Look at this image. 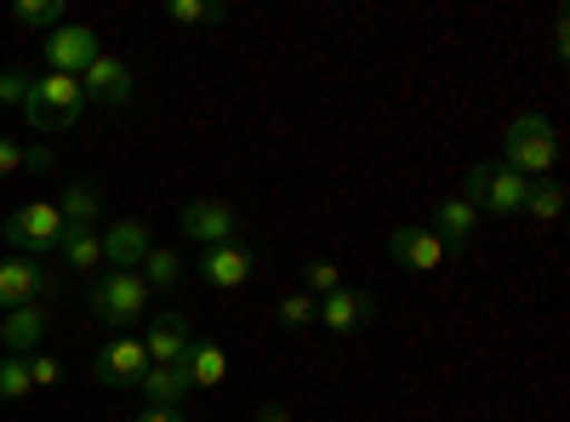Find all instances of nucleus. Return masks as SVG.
<instances>
[{
  "mask_svg": "<svg viewBox=\"0 0 570 422\" xmlns=\"http://www.w3.org/2000/svg\"><path fill=\"white\" fill-rule=\"evenodd\" d=\"M502 166L519 171L525 183H542L559 166V131H553V120L548 115H519L502 131Z\"/></svg>",
  "mask_w": 570,
  "mask_h": 422,
  "instance_id": "1",
  "label": "nucleus"
},
{
  "mask_svg": "<svg viewBox=\"0 0 570 422\" xmlns=\"http://www.w3.org/2000/svg\"><path fill=\"white\" fill-rule=\"evenodd\" d=\"M58 155L40 149V144H18V137H0V177H18V171H52Z\"/></svg>",
  "mask_w": 570,
  "mask_h": 422,
  "instance_id": "21",
  "label": "nucleus"
},
{
  "mask_svg": "<svg viewBox=\"0 0 570 422\" xmlns=\"http://www.w3.org/2000/svg\"><path fill=\"white\" fill-rule=\"evenodd\" d=\"M12 23L18 29H63V0H18L12 7Z\"/></svg>",
  "mask_w": 570,
  "mask_h": 422,
  "instance_id": "25",
  "label": "nucleus"
},
{
  "mask_svg": "<svg viewBox=\"0 0 570 422\" xmlns=\"http://www.w3.org/2000/svg\"><path fill=\"white\" fill-rule=\"evenodd\" d=\"M46 332H52V320H46V308H35V303L7 308V320H0V349L18 354V360H29V354L46 343Z\"/></svg>",
  "mask_w": 570,
  "mask_h": 422,
  "instance_id": "16",
  "label": "nucleus"
},
{
  "mask_svg": "<svg viewBox=\"0 0 570 422\" xmlns=\"http://www.w3.org/2000/svg\"><path fill=\"white\" fill-rule=\"evenodd\" d=\"M80 109H86V91H80V80L75 75H29V98H23V120L35 126V131H69L75 120H80Z\"/></svg>",
  "mask_w": 570,
  "mask_h": 422,
  "instance_id": "3",
  "label": "nucleus"
},
{
  "mask_svg": "<svg viewBox=\"0 0 570 422\" xmlns=\"http://www.w3.org/2000/svg\"><path fill=\"white\" fill-rule=\"evenodd\" d=\"M149 297L155 292L142 274H98L86 286V314L98 325H109V332H126V325L149 320Z\"/></svg>",
  "mask_w": 570,
  "mask_h": 422,
  "instance_id": "2",
  "label": "nucleus"
},
{
  "mask_svg": "<svg viewBox=\"0 0 570 422\" xmlns=\"http://www.w3.org/2000/svg\"><path fill=\"white\" fill-rule=\"evenodd\" d=\"M29 377H35V389H58L63 383V365L52 354H29Z\"/></svg>",
  "mask_w": 570,
  "mask_h": 422,
  "instance_id": "30",
  "label": "nucleus"
},
{
  "mask_svg": "<svg viewBox=\"0 0 570 422\" xmlns=\"http://www.w3.org/2000/svg\"><path fill=\"white\" fill-rule=\"evenodd\" d=\"M564 212V189H559V183H531V189H525V212H519V217H531V223H553Z\"/></svg>",
  "mask_w": 570,
  "mask_h": 422,
  "instance_id": "26",
  "label": "nucleus"
},
{
  "mask_svg": "<svg viewBox=\"0 0 570 422\" xmlns=\"http://www.w3.org/2000/svg\"><path fill=\"white\" fill-rule=\"evenodd\" d=\"M274 320L285 325V332H308V325H320V297H308V292H285V297L274 303Z\"/></svg>",
  "mask_w": 570,
  "mask_h": 422,
  "instance_id": "24",
  "label": "nucleus"
},
{
  "mask_svg": "<svg viewBox=\"0 0 570 422\" xmlns=\"http://www.w3.org/2000/svg\"><path fill=\"white\" fill-rule=\"evenodd\" d=\"M337 286H343V268H337V263H325V257H320V263H308V286H303L308 297H331Z\"/></svg>",
  "mask_w": 570,
  "mask_h": 422,
  "instance_id": "29",
  "label": "nucleus"
},
{
  "mask_svg": "<svg viewBox=\"0 0 570 422\" xmlns=\"http://www.w3.org/2000/svg\"><path fill=\"white\" fill-rule=\"evenodd\" d=\"M29 394H35L29 360H18V354H0V400H29Z\"/></svg>",
  "mask_w": 570,
  "mask_h": 422,
  "instance_id": "28",
  "label": "nucleus"
},
{
  "mask_svg": "<svg viewBox=\"0 0 570 422\" xmlns=\"http://www.w3.org/2000/svg\"><path fill=\"white\" fill-rule=\"evenodd\" d=\"M98 52H104V40H98V29H86V23H63V29H52L40 40L46 69H52V75H75V80L91 69Z\"/></svg>",
  "mask_w": 570,
  "mask_h": 422,
  "instance_id": "8",
  "label": "nucleus"
},
{
  "mask_svg": "<svg viewBox=\"0 0 570 422\" xmlns=\"http://www.w3.org/2000/svg\"><path fill=\"white\" fill-rule=\"evenodd\" d=\"M570 52V35H564V12L553 18V58H564Z\"/></svg>",
  "mask_w": 570,
  "mask_h": 422,
  "instance_id": "32",
  "label": "nucleus"
},
{
  "mask_svg": "<svg viewBox=\"0 0 570 422\" xmlns=\"http://www.w3.org/2000/svg\"><path fill=\"white\" fill-rule=\"evenodd\" d=\"M58 217H63V234L98 228V189H91V183H69L63 200H58Z\"/></svg>",
  "mask_w": 570,
  "mask_h": 422,
  "instance_id": "20",
  "label": "nucleus"
},
{
  "mask_svg": "<svg viewBox=\"0 0 570 422\" xmlns=\"http://www.w3.org/2000/svg\"><path fill=\"white\" fill-rule=\"evenodd\" d=\"M137 389H142V400H149L155 411H177L183 394L195 389V383H188V371H183V365H149V377H142Z\"/></svg>",
  "mask_w": 570,
  "mask_h": 422,
  "instance_id": "19",
  "label": "nucleus"
},
{
  "mask_svg": "<svg viewBox=\"0 0 570 422\" xmlns=\"http://www.w3.org/2000/svg\"><path fill=\"white\" fill-rule=\"evenodd\" d=\"M188 343H195V320L183 308H166L155 320H142V349H149V365H183Z\"/></svg>",
  "mask_w": 570,
  "mask_h": 422,
  "instance_id": "11",
  "label": "nucleus"
},
{
  "mask_svg": "<svg viewBox=\"0 0 570 422\" xmlns=\"http://www.w3.org/2000/svg\"><path fill=\"white\" fill-rule=\"evenodd\" d=\"M137 422H188V416H183V411H155V405H149V411H137Z\"/></svg>",
  "mask_w": 570,
  "mask_h": 422,
  "instance_id": "33",
  "label": "nucleus"
},
{
  "mask_svg": "<svg viewBox=\"0 0 570 422\" xmlns=\"http://www.w3.org/2000/svg\"><path fill=\"white\" fill-rule=\"evenodd\" d=\"M257 422H292V416H285V405H263V416Z\"/></svg>",
  "mask_w": 570,
  "mask_h": 422,
  "instance_id": "34",
  "label": "nucleus"
},
{
  "mask_svg": "<svg viewBox=\"0 0 570 422\" xmlns=\"http://www.w3.org/2000/svg\"><path fill=\"white\" fill-rule=\"evenodd\" d=\"M40 292H52V274H46L35 257H7L0 263V308H23Z\"/></svg>",
  "mask_w": 570,
  "mask_h": 422,
  "instance_id": "15",
  "label": "nucleus"
},
{
  "mask_svg": "<svg viewBox=\"0 0 570 422\" xmlns=\"http://www.w3.org/2000/svg\"><path fill=\"white\" fill-rule=\"evenodd\" d=\"M91 377H98L104 389H137L142 377H149V349H142V337L115 332L98 349V360H91Z\"/></svg>",
  "mask_w": 570,
  "mask_h": 422,
  "instance_id": "7",
  "label": "nucleus"
},
{
  "mask_svg": "<svg viewBox=\"0 0 570 422\" xmlns=\"http://www.w3.org/2000/svg\"><path fill=\"white\" fill-rule=\"evenodd\" d=\"M23 98H29V75L23 69H7V75H0V104L23 109Z\"/></svg>",
  "mask_w": 570,
  "mask_h": 422,
  "instance_id": "31",
  "label": "nucleus"
},
{
  "mask_svg": "<svg viewBox=\"0 0 570 422\" xmlns=\"http://www.w3.org/2000/svg\"><path fill=\"white\" fill-rule=\"evenodd\" d=\"M137 274L149 279V292H177V286H183V257H177L171 246H155L149 257H142Z\"/></svg>",
  "mask_w": 570,
  "mask_h": 422,
  "instance_id": "23",
  "label": "nucleus"
},
{
  "mask_svg": "<svg viewBox=\"0 0 570 422\" xmlns=\"http://www.w3.org/2000/svg\"><path fill=\"white\" fill-rule=\"evenodd\" d=\"M177 228L206 252V246H223V241H240V212H234L228 200H188L177 212Z\"/></svg>",
  "mask_w": 570,
  "mask_h": 422,
  "instance_id": "9",
  "label": "nucleus"
},
{
  "mask_svg": "<svg viewBox=\"0 0 570 422\" xmlns=\"http://www.w3.org/2000/svg\"><path fill=\"white\" fill-rule=\"evenodd\" d=\"M166 18L183 23V29H195V23H223L228 7H212V0H166Z\"/></svg>",
  "mask_w": 570,
  "mask_h": 422,
  "instance_id": "27",
  "label": "nucleus"
},
{
  "mask_svg": "<svg viewBox=\"0 0 570 422\" xmlns=\"http://www.w3.org/2000/svg\"><path fill=\"white\" fill-rule=\"evenodd\" d=\"M428 228L440 234L445 252H462V246L473 241V228H480V212H473L462 195H445V200L434 206V223H428Z\"/></svg>",
  "mask_w": 570,
  "mask_h": 422,
  "instance_id": "17",
  "label": "nucleus"
},
{
  "mask_svg": "<svg viewBox=\"0 0 570 422\" xmlns=\"http://www.w3.org/2000/svg\"><path fill=\"white\" fill-rule=\"evenodd\" d=\"M525 189L531 183L519 177V171H508L502 160H480L468 171V183H462V200L473 206V212H491V217H519L525 212Z\"/></svg>",
  "mask_w": 570,
  "mask_h": 422,
  "instance_id": "5",
  "label": "nucleus"
},
{
  "mask_svg": "<svg viewBox=\"0 0 570 422\" xmlns=\"http://www.w3.org/2000/svg\"><path fill=\"white\" fill-rule=\"evenodd\" d=\"M63 263L75 274H98L104 268V241H98V228H80V234H63Z\"/></svg>",
  "mask_w": 570,
  "mask_h": 422,
  "instance_id": "22",
  "label": "nucleus"
},
{
  "mask_svg": "<svg viewBox=\"0 0 570 422\" xmlns=\"http://www.w3.org/2000/svg\"><path fill=\"white\" fill-rule=\"evenodd\" d=\"M371 320H376V297H371V292L337 286L331 297H320V325H325V332H337V337H348V332H365Z\"/></svg>",
  "mask_w": 570,
  "mask_h": 422,
  "instance_id": "14",
  "label": "nucleus"
},
{
  "mask_svg": "<svg viewBox=\"0 0 570 422\" xmlns=\"http://www.w3.org/2000/svg\"><path fill=\"white\" fill-rule=\"evenodd\" d=\"M98 241H104V268H109V274H137V268H142V257L155 252L149 223H137V217H120L115 228H104V234H98Z\"/></svg>",
  "mask_w": 570,
  "mask_h": 422,
  "instance_id": "12",
  "label": "nucleus"
},
{
  "mask_svg": "<svg viewBox=\"0 0 570 422\" xmlns=\"http://www.w3.org/2000/svg\"><path fill=\"white\" fill-rule=\"evenodd\" d=\"M183 371H188V383H195V389H217V383L228 377V354H223V343L195 337V343H188V354H183Z\"/></svg>",
  "mask_w": 570,
  "mask_h": 422,
  "instance_id": "18",
  "label": "nucleus"
},
{
  "mask_svg": "<svg viewBox=\"0 0 570 422\" xmlns=\"http://www.w3.org/2000/svg\"><path fill=\"white\" fill-rule=\"evenodd\" d=\"M80 91H86V104L126 109V104H131V69H126V58L98 52V58H91V69L80 75Z\"/></svg>",
  "mask_w": 570,
  "mask_h": 422,
  "instance_id": "13",
  "label": "nucleus"
},
{
  "mask_svg": "<svg viewBox=\"0 0 570 422\" xmlns=\"http://www.w3.org/2000/svg\"><path fill=\"white\" fill-rule=\"evenodd\" d=\"M389 257H394L405 274H434L451 252L440 246V234L428 228V223H400V228H389Z\"/></svg>",
  "mask_w": 570,
  "mask_h": 422,
  "instance_id": "10",
  "label": "nucleus"
},
{
  "mask_svg": "<svg viewBox=\"0 0 570 422\" xmlns=\"http://www.w3.org/2000/svg\"><path fill=\"white\" fill-rule=\"evenodd\" d=\"M0 241L12 246V257H52L63 246V217H58V200H29L18 212H7L0 223Z\"/></svg>",
  "mask_w": 570,
  "mask_h": 422,
  "instance_id": "4",
  "label": "nucleus"
},
{
  "mask_svg": "<svg viewBox=\"0 0 570 422\" xmlns=\"http://www.w3.org/2000/svg\"><path fill=\"white\" fill-rule=\"evenodd\" d=\"M257 268H263V246L257 241H223V246L200 252V279L212 292H240L246 279H257Z\"/></svg>",
  "mask_w": 570,
  "mask_h": 422,
  "instance_id": "6",
  "label": "nucleus"
}]
</instances>
